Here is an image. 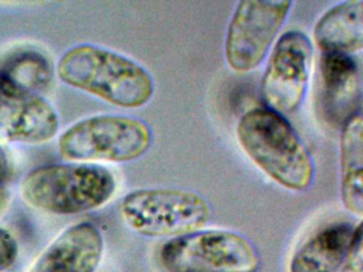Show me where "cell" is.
I'll use <instances>...</instances> for the list:
<instances>
[{"label":"cell","mask_w":363,"mask_h":272,"mask_svg":"<svg viewBox=\"0 0 363 272\" xmlns=\"http://www.w3.org/2000/svg\"><path fill=\"white\" fill-rule=\"evenodd\" d=\"M56 72L65 84L118 108H142L155 93L154 79L144 66L96 45L72 47L59 60Z\"/></svg>","instance_id":"1"},{"label":"cell","mask_w":363,"mask_h":272,"mask_svg":"<svg viewBox=\"0 0 363 272\" xmlns=\"http://www.w3.org/2000/svg\"><path fill=\"white\" fill-rule=\"evenodd\" d=\"M240 146L259 169L274 182L293 191L310 188L315 166L309 150L284 115L254 108L237 125Z\"/></svg>","instance_id":"2"},{"label":"cell","mask_w":363,"mask_h":272,"mask_svg":"<svg viewBox=\"0 0 363 272\" xmlns=\"http://www.w3.org/2000/svg\"><path fill=\"white\" fill-rule=\"evenodd\" d=\"M116 191L114 174L94 163L41 166L22 183L23 199L28 205L62 216L96 210L109 202Z\"/></svg>","instance_id":"3"},{"label":"cell","mask_w":363,"mask_h":272,"mask_svg":"<svg viewBox=\"0 0 363 272\" xmlns=\"http://www.w3.org/2000/svg\"><path fill=\"white\" fill-rule=\"evenodd\" d=\"M152 128L126 115H96L72 125L59 137L61 157L77 163H128L152 146Z\"/></svg>","instance_id":"4"},{"label":"cell","mask_w":363,"mask_h":272,"mask_svg":"<svg viewBox=\"0 0 363 272\" xmlns=\"http://www.w3.org/2000/svg\"><path fill=\"white\" fill-rule=\"evenodd\" d=\"M129 227L146 237L174 238L205 229L212 218L209 202L182 188H143L131 191L121 204Z\"/></svg>","instance_id":"5"},{"label":"cell","mask_w":363,"mask_h":272,"mask_svg":"<svg viewBox=\"0 0 363 272\" xmlns=\"http://www.w3.org/2000/svg\"><path fill=\"white\" fill-rule=\"evenodd\" d=\"M165 272H257L261 259L256 246L228 230H199L171 238L161 246Z\"/></svg>","instance_id":"6"},{"label":"cell","mask_w":363,"mask_h":272,"mask_svg":"<svg viewBox=\"0 0 363 272\" xmlns=\"http://www.w3.org/2000/svg\"><path fill=\"white\" fill-rule=\"evenodd\" d=\"M292 6L289 0H245L237 4L224 46L227 65L233 72H252L262 63Z\"/></svg>","instance_id":"7"},{"label":"cell","mask_w":363,"mask_h":272,"mask_svg":"<svg viewBox=\"0 0 363 272\" xmlns=\"http://www.w3.org/2000/svg\"><path fill=\"white\" fill-rule=\"evenodd\" d=\"M313 46L307 34L290 30L272 49L261 82L265 106L279 114L296 112L309 87Z\"/></svg>","instance_id":"8"},{"label":"cell","mask_w":363,"mask_h":272,"mask_svg":"<svg viewBox=\"0 0 363 272\" xmlns=\"http://www.w3.org/2000/svg\"><path fill=\"white\" fill-rule=\"evenodd\" d=\"M54 106L39 94L25 91L0 76V134L11 142L43 144L59 131Z\"/></svg>","instance_id":"9"},{"label":"cell","mask_w":363,"mask_h":272,"mask_svg":"<svg viewBox=\"0 0 363 272\" xmlns=\"http://www.w3.org/2000/svg\"><path fill=\"white\" fill-rule=\"evenodd\" d=\"M362 74L354 55L322 53L320 60V103L325 118L342 125L361 112Z\"/></svg>","instance_id":"10"},{"label":"cell","mask_w":363,"mask_h":272,"mask_svg":"<svg viewBox=\"0 0 363 272\" xmlns=\"http://www.w3.org/2000/svg\"><path fill=\"white\" fill-rule=\"evenodd\" d=\"M103 252L99 227L86 221L76 223L44 250L29 272H95Z\"/></svg>","instance_id":"11"},{"label":"cell","mask_w":363,"mask_h":272,"mask_svg":"<svg viewBox=\"0 0 363 272\" xmlns=\"http://www.w3.org/2000/svg\"><path fill=\"white\" fill-rule=\"evenodd\" d=\"M354 230L356 227L346 221L325 225L295 251L289 272H341Z\"/></svg>","instance_id":"12"},{"label":"cell","mask_w":363,"mask_h":272,"mask_svg":"<svg viewBox=\"0 0 363 272\" xmlns=\"http://www.w3.org/2000/svg\"><path fill=\"white\" fill-rule=\"evenodd\" d=\"M313 40L322 53L354 55L363 47V1L340 2L322 15L313 30Z\"/></svg>","instance_id":"13"},{"label":"cell","mask_w":363,"mask_h":272,"mask_svg":"<svg viewBox=\"0 0 363 272\" xmlns=\"http://www.w3.org/2000/svg\"><path fill=\"white\" fill-rule=\"evenodd\" d=\"M362 113L350 117L340 135V193L344 208L361 217L363 214Z\"/></svg>","instance_id":"14"},{"label":"cell","mask_w":363,"mask_h":272,"mask_svg":"<svg viewBox=\"0 0 363 272\" xmlns=\"http://www.w3.org/2000/svg\"><path fill=\"white\" fill-rule=\"evenodd\" d=\"M0 76L20 89L42 95L52 85L54 67L45 53L20 49L0 61Z\"/></svg>","instance_id":"15"},{"label":"cell","mask_w":363,"mask_h":272,"mask_svg":"<svg viewBox=\"0 0 363 272\" xmlns=\"http://www.w3.org/2000/svg\"><path fill=\"white\" fill-rule=\"evenodd\" d=\"M341 272H363V233L361 223L354 230L352 246Z\"/></svg>","instance_id":"16"},{"label":"cell","mask_w":363,"mask_h":272,"mask_svg":"<svg viewBox=\"0 0 363 272\" xmlns=\"http://www.w3.org/2000/svg\"><path fill=\"white\" fill-rule=\"evenodd\" d=\"M18 255V244L16 238L9 231L0 227V271L11 267Z\"/></svg>","instance_id":"17"},{"label":"cell","mask_w":363,"mask_h":272,"mask_svg":"<svg viewBox=\"0 0 363 272\" xmlns=\"http://www.w3.org/2000/svg\"><path fill=\"white\" fill-rule=\"evenodd\" d=\"M10 202H11V193L4 183L0 182V217L7 212Z\"/></svg>","instance_id":"18"},{"label":"cell","mask_w":363,"mask_h":272,"mask_svg":"<svg viewBox=\"0 0 363 272\" xmlns=\"http://www.w3.org/2000/svg\"><path fill=\"white\" fill-rule=\"evenodd\" d=\"M9 161H8L7 155L5 151L0 146V182L4 183L9 176Z\"/></svg>","instance_id":"19"}]
</instances>
